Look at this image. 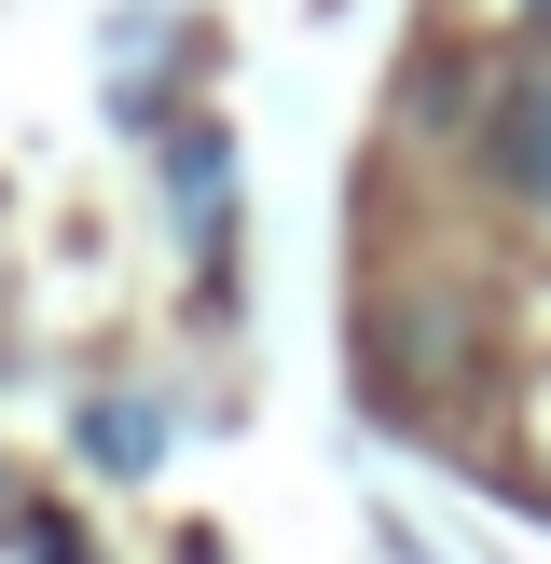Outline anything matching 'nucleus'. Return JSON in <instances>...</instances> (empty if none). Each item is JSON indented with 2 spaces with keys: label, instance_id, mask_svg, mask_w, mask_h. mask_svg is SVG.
I'll return each instance as SVG.
<instances>
[{
  "label": "nucleus",
  "instance_id": "nucleus-1",
  "mask_svg": "<svg viewBox=\"0 0 551 564\" xmlns=\"http://www.w3.org/2000/svg\"><path fill=\"white\" fill-rule=\"evenodd\" d=\"M165 193H180V248L220 275V248H235V152H220V124L165 138Z\"/></svg>",
  "mask_w": 551,
  "mask_h": 564
},
{
  "label": "nucleus",
  "instance_id": "nucleus-2",
  "mask_svg": "<svg viewBox=\"0 0 551 564\" xmlns=\"http://www.w3.org/2000/svg\"><path fill=\"white\" fill-rule=\"evenodd\" d=\"M152 441H165L152 400H97V413H83V455H97V468H152Z\"/></svg>",
  "mask_w": 551,
  "mask_h": 564
},
{
  "label": "nucleus",
  "instance_id": "nucleus-3",
  "mask_svg": "<svg viewBox=\"0 0 551 564\" xmlns=\"http://www.w3.org/2000/svg\"><path fill=\"white\" fill-rule=\"evenodd\" d=\"M510 180L551 207V83H523V97H510Z\"/></svg>",
  "mask_w": 551,
  "mask_h": 564
},
{
  "label": "nucleus",
  "instance_id": "nucleus-4",
  "mask_svg": "<svg viewBox=\"0 0 551 564\" xmlns=\"http://www.w3.org/2000/svg\"><path fill=\"white\" fill-rule=\"evenodd\" d=\"M510 14H523V28H538V42H551V0H510Z\"/></svg>",
  "mask_w": 551,
  "mask_h": 564
}]
</instances>
